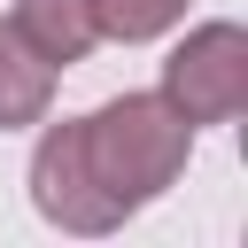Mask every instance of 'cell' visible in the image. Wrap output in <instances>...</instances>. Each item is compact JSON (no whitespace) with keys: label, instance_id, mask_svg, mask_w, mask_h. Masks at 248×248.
I'll return each mask as SVG.
<instances>
[{"label":"cell","instance_id":"1","mask_svg":"<svg viewBox=\"0 0 248 248\" xmlns=\"http://www.w3.org/2000/svg\"><path fill=\"white\" fill-rule=\"evenodd\" d=\"M78 147H85V170L101 178V194L132 217L163 186H178L186 147H194V124L163 93H116L93 116H78Z\"/></svg>","mask_w":248,"mask_h":248},{"label":"cell","instance_id":"2","mask_svg":"<svg viewBox=\"0 0 248 248\" xmlns=\"http://www.w3.org/2000/svg\"><path fill=\"white\" fill-rule=\"evenodd\" d=\"M163 101L186 124H232L248 108V31L240 23H202L170 46L163 62Z\"/></svg>","mask_w":248,"mask_h":248},{"label":"cell","instance_id":"3","mask_svg":"<svg viewBox=\"0 0 248 248\" xmlns=\"http://www.w3.org/2000/svg\"><path fill=\"white\" fill-rule=\"evenodd\" d=\"M31 202L46 225L62 232H116L124 209L101 194V178L85 170V147H78V116L70 124H46L39 147H31Z\"/></svg>","mask_w":248,"mask_h":248},{"label":"cell","instance_id":"4","mask_svg":"<svg viewBox=\"0 0 248 248\" xmlns=\"http://www.w3.org/2000/svg\"><path fill=\"white\" fill-rule=\"evenodd\" d=\"M8 31L39 54V62H54V70H70V62H85L93 54V8L85 0H16V16H8Z\"/></svg>","mask_w":248,"mask_h":248},{"label":"cell","instance_id":"5","mask_svg":"<svg viewBox=\"0 0 248 248\" xmlns=\"http://www.w3.org/2000/svg\"><path fill=\"white\" fill-rule=\"evenodd\" d=\"M46 101H54V62H39V54L0 23V132L39 124V116H46Z\"/></svg>","mask_w":248,"mask_h":248},{"label":"cell","instance_id":"6","mask_svg":"<svg viewBox=\"0 0 248 248\" xmlns=\"http://www.w3.org/2000/svg\"><path fill=\"white\" fill-rule=\"evenodd\" d=\"M85 8H93V31H101V39H124V46L163 39V31L186 16V0H85Z\"/></svg>","mask_w":248,"mask_h":248}]
</instances>
